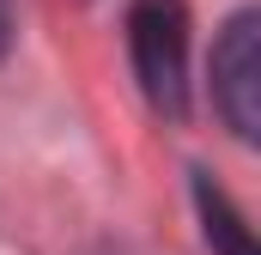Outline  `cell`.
<instances>
[{
	"label": "cell",
	"mask_w": 261,
	"mask_h": 255,
	"mask_svg": "<svg viewBox=\"0 0 261 255\" xmlns=\"http://www.w3.org/2000/svg\"><path fill=\"white\" fill-rule=\"evenodd\" d=\"M195 213H200V237L213 255H255V237L243 225V213L231 207V194L219 189L206 170H195Z\"/></svg>",
	"instance_id": "3"
},
{
	"label": "cell",
	"mask_w": 261,
	"mask_h": 255,
	"mask_svg": "<svg viewBox=\"0 0 261 255\" xmlns=\"http://www.w3.org/2000/svg\"><path fill=\"white\" fill-rule=\"evenodd\" d=\"M128 55L146 104L170 122L189 116V6L182 0H134L128 6Z\"/></svg>",
	"instance_id": "1"
},
{
	"label": "cell",
	"mask_w": 261,
	"mask_h": 255,
	"mask_svg": "<svg viewBox=\"0 0 261 255\" xmlns=\"http://www.w3.org/2000/svg\"><path fill=\"white\" fill-rule=\"evenodd\" d=\"M213 104L237 140H261V12L237 6L213 43Z\"/></svg>",
	"instance_id": "2"
},
{
	"label": "cell",
	"mask_w": 261,
	"mask_h": 255,
	"mask_svg": "<svg viewBox=\"0 0 261 255\" xmlns=\"http://www.w3.org/2000/svg\"><path fill=\"white\" fill-rule=\"evenodd\" d=\"M6 49H12V6L0 0V61H6Z\"/></svg>",
	"instance_id": "4"
}]
</instances>
